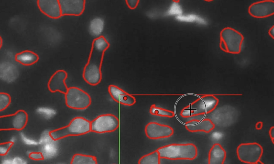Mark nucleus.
Listing matches in <instances>:
<instances>
[{
	"mask_svg": "<svg viewBox=\"0 0 274 164\" xmlns=\"http://www.w3.org/2000/svg\"><path fill=\"white\" fill-rule=\"evenodd\" d=\"M109 46L108 40L103 35L93 40L88 59L83 72V79L89 85L96 86L101 82L104 54Z\"/></svg>",
	"mask_w": 274,
	"mask_h": 164,
	"instance_id": "f257e3e1",
	"label": "nucleus"
},
{
	"mask_svg": "<svg viewBox=\"0 0 274 164\" xmlns=\"http://www.w3.org/2000/svg\"><path fill=\"white\" fill-rule=\"evenodd\" d=\"M156 150L161 159L170 160H193L198 153L197 147L192 143H171Z\"/></svg>",
	"mask_w": 274,
	"mask_h": 164,
	"instance_id": "f03ea898",
	"label": "nucleus"
},
{
	"mask_svg": "<svg viewBox=\"0 0 274 164\" xmlns=\"http://www.w3.org/2000/svg\"><path fill=\"white\" fill-rule=\"evenodd\" d=\"M219 102V99L213 95H204L184 107L180 115L187 118L209 113L216 109Z\"/></svg>",
	"mask_w": 274,
	"mask_h": 164,
	"instance_id": "7ed1b4c3",
	"label": "nucleus"
},
{
	"mask_svg": "<svg viewBox=\"0 0 274 164\" xmlns=\"http://www.w3.org/2000/svg\"><path fill=\"white\" fill-rule=\"evenodd\" d=\"M91 132V122L81 116L72 119L67 126L51 131L52 137L56 140L70 136L84 135Z\"/></svg>",
	"mask_w": 274,
	"mask_h": 164,
	"instance_id": "20e7f679",
	"label": "nucleus"
},
{
	"mask_svg": "<svg viewBox=\"0 0 274 164\" xmlns=\"http://www.w3.org/2000/svg\"><path fill=\"white\" fill-rule=\"evenodd\" d=\"M244 40V36L240 32L231 27H226L220 33V47L226 52L238 54L241 51Z\"/></svg>",
	"mask_w": 274,
	"mask_h": 164,
	"instance_id": "39448f33",
	"label": "nucleus"
},
{
	"mask_svg": "<svg viewBox=\"0 0 274 164\" xmlns=\"http://www.w3.org/2000/svg\"><path fill=\"white\" fill-rule=\"evenodd\" d=\"M263 153L262 146L256 142L242 143L236 149L238 159L241 162L249 164H256L261 162Z\"/></svg>",
	"mask_w": 274,
	"mask_h": 164,
	"instance_id": "423d86ee",
	"label": "nucleus"
},
{
	"mask_svg": "<svg viewBox=\"0 0 274 164\" xmlns=\"http://www.w3.org/2000/svg\"><path fill=\"white\" fill-rule=\"evenodd\" d=\"M65 104L68 108L76 110H83L91 104L90 95L82 89L75 86L68 88L64 94Z\"/></svg>",
	"mask_w": 274,
	"mask_h": 164,
	"instance_id": "0eeeda50",
	"label": "nucleus"
},
{
	"mask_svg": "<svg viewBox=\"0 0 274 164\" xmlns=\"http://www.w3.org/2000/svg\"><path fill=\"white\" fill-rule=\"evenodd\" d=\"M119 125V120L116 115L112 114H103L91 122V130L98 133L111 132L116 130Z\"/></svg>",
	"mask_w": 274,
	"mask_h": 164,
	"instance_id": "6e6552de",
	"label": "nucleus"
},
{
	"mask_svg": "<svg viewBox=\"0 0 274 164\" xmlns=\"http://www.w3.org/2000/svg\"><path fill=\"white\" fill-rule=\"evenodd\" d=\"M144 131L147 138L151 139H158L170 137L174 133L170 126L156 122H151L146 126Z\"/></svg>",
	"mask_w": 274,
	"mask_h": 164,
	"instance_id": "1a4fd4ad",
	"label": "nucleus"
},
{
	"mask_svg": "<svg viewBox=\"0 0 274 164\" xmlns=\"http://www.w3.org/2000/svg\"><path fill=\"white\" fill-rule=\"evenodd\" d=\"M249 14L258 18H265L274 14V1L265 0L254 2L248 9Z\"/></svg>",
	"mask_w": 274,
	"mask_h": 164,
	"instance_id": "9d476101",
	"label": "nucleus"
},
{
	"mask_svg": "<svg viewBox=\"0 0 274 164\" xmlns=\"http://www.w3.org/2000/svg\"><path fill=\"white\" fill-rule=\"evenodd\" d=\"M58 140H54L50 133L43 134L39 139V145L41 146L40 151L44 159H49L55 157L58 152Z\"/></svg>",
	"mask_w": 274,
	"mask_h": 164,
	"instance_id": "9b49d317",
	"label": "nucleus"
},
{
	"mask_svg": "<svg viewBox=\"0 0 274 164\" xmlns=\"http://www.w3.org/2000/svg\"><path fill=\"white\" fill-rule=\"evenodd\" d=\"M68 76L67 72L64 70L56 71L48 81L47 86L49 90L52 93L58 92L65 94L68 88L65 82Z\"/></svg>",
	"mask_w": 274,
	"mask_h": 164,
	"instance_id": "f8f14e48",
	"label": "nucleus"
},
{
	"mask_svg": "<svg viewBox=\"0 0 274 164\" xmlns=\"http://www.w3.org/2000/svg\"><path fill=\"white\" fill-rule=\"evenodd\" d=\"M62 15L79 16L84 12L86 6L84 0H59Z\"/></svg>",
	"mask_w": 274,
	"mask_h": 164,
	"instance_id": "ddd939ff",
	"label": "nucleus"
},
{
	"mask_svg": "<svg viewBox=\"0 0 274 164\" xmlns=\"http://www.w3.org/2000/svg\"><path fill=\"white\" fill-rule=\"evenodd\" d=\"M37 3L40 11L47 17L57 19L62 16L59 0H38Z\"/></svg>",
	"mask_w": 274,
	"mask_h": 164,
	"instance_id": "4468645a",
	"label": "nucleus"
},
{
	"mask_svg": "<svg viewBox=\"0 0 274 164\" xmlns=\"http://www.w3.org/2000/svg\"><path fill=\"white\" fill-rule=\"evenodd\" d=\"M108 91L112 98L118 103L131 106L136 102L135 97L116 85H110L108 86Z\"/></svg>",
	"mask_w": 274,
	"mask_h": 164,
	"instance_id": "2eb2a0df",
	"label": "nucleus"
},
{
	"mask_svg": "<svg viewBox=\"0 0 274 164\" xmlns=\"http://www.w3.org/2000/svg\"><path fill=\"white\" fill-rule=\"evenodd\" d=\"M215 125L210 119H204L201 120L193 119L186 122L185 128L191 132H203L208 133L215 128Z\"/></svg>",
	"mask_w": 274,
	"mask_h": 164,
	"instance_id": "dca6fc26",
	"label": "nucleus"
},
{
	"mask_svg": "<svg viewBox=\"0 0 274 164\" xmlns=\"http://www.w3.org/2000/svg\"><path fill=\"white\" fill-rule=\"evenodd\" d=\"M227 156V153L220 144L215 143L210 149L208 155L209 164H223Z\"/></svg>",
	"mask_w": 274,
	"mask_h": 164,
	"instance_id": "f3484780",
	"label": "nucleus"
},
{
	"mask_svg": "<svg viewBox=\"0 0 274 164\" xmlns=\"http://www.w3.org/2000/svg\"><path fill=\"white\" fill-rule=\"evenodd\" d=\"M19 75L18 70L13 64L5 62L0 65V77L3 81L7 83L13 82Z\"/></svg>",
	"mask_w": 274,
	"mask_h": 164,
	"instance_id": "a211bd4d",
	"label": "nucleus"
},
{
	"mask_svg": "<svg viewBox=\"0 0 274 164\" xmlns=\"http://www.w3.org/2000/svg\"><path fill=\"white\" fill-rule=\"evenodd\" d=\"M175 19L181 23L192 24L199 26H206L208 24L207 20L205 17L200 14L192 12H184Z\"/></svg>",
	"mask_w": 274,
	"mask_h": 164,
	"instance_id": "6ab92c4d",
	"label": "nucleus"
},
{
	"mask_svg": "<svg viewBox=\"0 0 274 164\" xmlns=\"http://www.w3.org/2000/svg\"><path fill=\"white\" fill-rule=\"evenodd\" d=\"M15 59L16 62L23 65L29 66L37 62L39 60V57L34 52L26 50L16 53Z\"/></svg>",
	"mask_w": 274,
	"mask_h": 164,
	"instance_id": "aec40b11",
	"label": "nucleus"
},
{
	"mask_svg": "<svg viewBox=\"0 0 274 164\" xmlns=\"http://www.w3.org/2000/svg\"><path fill=\"white\" fill-rule=\"evenodd\" d=\"M11 118V129L21 131L26 126L28 120L26 112L23 110H19L14 113L9 115Z\"/></svg>",
	"mask_w": 274,
	"mask_h": 164,
	"instance_id": "412c9836",
	"label": "nucleus"
},
{
	"mask_svg": "<svg viewBox=\"0 0 274 164\" xmlns=\"http://www.w3.org/2000/svg\"><path fill=\"white\" fill-rule=\"evenodd\" d=\"M105 27V22L103 18L96 16L92 18L89 22L88 31L90 34L96 38L102 35Z\"/></svg>",
	"mask_w": 274,
	"mask_h": 164,
	"instance_id": "4be33fe9",
	"label": "nucleus"
},
{
	"mask_svg": "<svg viewBox=\"0 0 274 164\" xmlns=\"http://www.w3.org/2000/svg\"><path fill=\"white\" fill-rule=\"evenodd\" d=\"M184 12L183 7L178 1H174L169 5L166 10L162 13V15L167 17H173L175 19Z\"/></svg>",
	"mask_w": 274,
	"mask_h": 164,
	"instance_id": "5701e85b",
	"label": "nucleus"
},
{
	"mask_svg": "<svg viewBox=\"0 0 274 164\" xmlns=\"http://www.w3.org/2000/svg\"><path fill=\"white\" fill-rule=\"evenodd\" d=\"M72 164H97V158L94 156L76 153L73 156L70 162Z\"/></svg>",
	"mask_w": 274,
	"mask_h": 164,
	"instance_id": "b1692460",
	"label": "nucleus"
},
{
	"mask_svg": "<svg viewBox=\"0 0 274 164\" xmlns=\"http://www.w3.org/2000/svg\"><path fill=\"white\" fill-rule=\"evenodd\" d=\"M160 158L157 150L141 157L138 161L139 164H160Z\"/></svg>",
	"mask_w": 274,
	"mask_h": 164,
	"instance_id": "393cba45",
	"label": "nucleus"
},
{
	"mask_svg": "<svg viewBox=\"0 0 274 164\" xmlns=\"http://www.w3.org/2000/svg\"><path fill=\"white\" fill-rule=\"evenodd\" d=\"M150 113L158 116L172 118L175 116L174 112L171 110L156 106L155 104L151 105L149 109Z\"/></svg>",
	"mask_w": 274,
	"mask_h": 164,
	"instance_id": "a878e982",
	"label": "nucleus"
},
{
	"mask_svg": "<svg viewBox=\"0 0 274 164\" xmlns=\"http://www.w3.org/2000/svg\"><path fill=\"white\" fill-rule=\"evenodd\" d=\"M36 113L39 116L46 120L51 119L56 115V110L54 108L48 106H40L36 109Z\"/></svg>",
	"mask_w": 274,
	"mask_h": 164,
	"instance_id": "bb28decb",
	"label": "nucleus"
},
{
	"mask_svg": "<svg viewBox=\"0 0 274 164\" xmlns=\"http://www.w3.org/2000/svg\"><path fill=\"white\" fill-rule=\"evenodd\" d=\"M11 101V97L9 94L5 92H0V111H2L6 109L9 105Z\"/></svg>",
	"mask_w": 274,
	"mask_h": 164,
	"instance_id": "cd10ccee",
	"label": "nucleus"
},
{
	"mask_svg": "<svg viewBox=\"0 0 274 164\" xmlns=\"http://www.w3.org/2000/svg\"><path fill=\"white\" fill-rule=\"evenodd\" d=\"M19 136L22 142L26 146H35L39 145L38 140L30 137L23 132H20Z\"/></svg>",
	"mask_w": 274,
	"mask_h": 164,
	"instance_id": "c85d7f7f",
	"label": "nucleus"
},
{
	"mask_svg": "<svg viewBox=\"0 0 274 164\" xmlns=\"http://www.w3.org/2000/svg\"><path fill=\"white\" fill-rule=\"evenodd\" d=\"M27 161L24 158L19 156L13 157H5L1 161L2 164H26Z\"/></svg>",
	"mask_w": 274,
	"mask_h": 164,
	"instance_id": "c756f323",
	"label": "nucleus"
},
{
	"mask_svg": "<svg viewBox=\"0 0 274 164\" xmlns=\"http://www.w3.org/2000/svg\"><path fill=\"white\" fill-rule=\"evenodd\" d=\"M15 142L10 139L8 142L1 144L0 146V155L2 156L7 155Z\"/></svg>",
	"mask_w": 274,
	"mask_h": 164,
	"instance_id": "7c9ffc66",
	"label": "nucleus"
},
{
	"mask_svg": "<svg viewBox=\"0 0 274 164\" xmlns=\"http://www.w3.org/2000/svg\"><path fill=\"white\" fill-rule=\"evenodd\" d=\"M27 155L28 157L32 160L40 161L44 159L42 154L40 151H29Z\"/></svg>",
	"mask_w": 274,
	"mask_h": 164,
	"instance_id": "2f4dec72",
	"label": "nucleus"
},
{
	"mask_svg": "<svg viewBox=\"0 0 274 164\" xmlns=\"http://www.w3.org/2000/svg\"><path fill=\"white\" fill-rule=\"evenodd\" d=\"M269 134L272 143H274V126L271 127L269 130Z\"/></svg>",
	"mask_w": 274,
	"mask_h": 164,
	"instance_id": "473e14b6",
	"label": "nucleus"
},
{
	"mask_svg": "<svg viewBox=\"0 0 274 164\" xmlns=\"http://www.w3.org/2000/svg\"><path fill=\"white\" fill-rule=\"evenodd\" d=\"M268 34L270 37L273 39L274 38V26L272 25L269 30Z\"/></svg>",
	"mask_w": 274,
	"mask_h": 164,
	"instance_id": "72a5a7b5",
	"label": "nucleus"
},
{
	"mask_svg": "<svg viewBox=\"0 0 274 164\" xmlns=\"http://www.w3.org/2000/svg\"><path fill=\"white\" fill-rule=\"evenodd\" d=\"M263 123L262 121L257 122L255 125V128L257 130H260L262 129L263 126Z\"/></svg>",
	"mask_w": 274,
	"mask_h": 164,
	"instance_id": "f704fd0d",
	"label": "nucleus"
},
{
	"mask_svg": "<svg viewBox=\"0 0 274 164\" xmlns=\"http://www.w3.org/2000/svg\"><path fill=\"white\" fill-rule=\"evenodd\" d=\"M136 1H129V2H128V5H129V7L132 8L135 7L137 4V2H135Z\"/></svg>",
	"mask_w": 274,
	"mask_h": 164,
	"instance_id": "c9c22d12",
	"label": "nucleus"
},
{
	"mask_svg": "<svg viewBox=\"0 0 274 164\" xmlns=\"http://www.w3.org/2000/svg\"><path fill=\"white\" fill-rule=\"evenodd\" d=\"M2 42H3V41H2V38L1 37H0V48H1L2 47Z\"/></svg>",
	"mask_w": 274,
	"mask_h": 164,
	"instance_id": "e433bc0d",
	"label": "nucleus"
}]
</instances>
